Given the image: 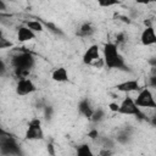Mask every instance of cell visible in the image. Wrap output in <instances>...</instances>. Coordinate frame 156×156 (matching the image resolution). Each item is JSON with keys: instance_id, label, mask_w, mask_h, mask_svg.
Instances as JSON below:
<instances>
[{"instance_id": "cell-1", "label": "cell", "mask_w": 156, "mask_h": 156, "mask_svg": "<svg viewBox=\"0 0 156 156\" xmlns=\"http://www.w3.org/2000/svg\"><path fill=\"white\" fill-rule=\"evenodd\" d=\"M104 54V65L108 69H118V71H124V72H130L128 65L124 61V57L121 55L117 44L115 43H106L102 49Z\"/></svg>"}, {"instance_id": "cell-2", "label": "cell", "mask_w": 156, "mask_h": 156, "mask_svg": "<svg viewBox=\"0 0 156 156\" xmlns=\"http://www.w3.org/2000/svg\"><path fill=\"white\" fill-rule=\"evenodd\" d=\"M118 113L135 116L140 121H149V118L140 111V107L135 104V100L132 96H129V95H127L122 100V102L119 104V111H118Z\"/></svg>"}, {"instance_id": "cell-3", "label": "cell", "mask_w": 156, "mask_h": 156, "mask_svg": "<svg viewBox=\"0 0 156 156\" xmlns=\"http://www.w3.org/2000/svg\"><path fill=\"white\" fill-rule=\"evenodd\" d=\"M0 154L4 156L22 154L17 140L11 134H5V132H2V134L0 136Z\"/></svg>"}, {"instance_id": "cell-4", "label": "cell", "mask_w": 156, "mask_h": 156, "mask_svg": "<svg viewBox=\"0 0 156 156\" xmlns=\"http://www.w3.org/2000/svg\"><path fill=\"white\" fill-rule=\"evenodd\" d=\"M11 65L13 66V68H22V69L30 71L35 65V58L30 51L23 50L12 56Z\"/></svg>"}, {"instance_id": "cell-5", "label": "cell", "mask_w": 156, "mask_h": 156, "mask_svg": "<svg viewBox=\"0 0 156 156\" xmlns=\"http://www.w3.org/2000/svg\"><path fill=\"white\" fill-rule=\"evenodd\" d=\"M24 136L27 140H43L44 139V130L41 127V121L39 118H33L29 121Z\"/></svg>"}, {"instance_id": "cell-6", "label": "cell", "mask_w": 156, "mask_h": 156, "mask_svg": "<svg viewBox=\"0 0 156 156\" xmlns=\"http://www.w3.org/2000/svg\"><path fill=\"white\" fill-rule=\"evenodd\" d=\"M135 104L139 107H146V108H155L156 110V100L149 88H143L140 91H138L136 98L134 99Z\"/></svg>"}, {"instance_id": "cell-7", "label": "cell", "mask_w": 156, "mask_h": 156, "mask_svg": "<svg viewBox=\"0 0 156 156\" xmlns=\"http://www.w3.org/2000/svg\"><path fill=\"white\" fill-rule=\"evenodd\" d=\"M35 91H37V85L28 77L21 78L17 80V84H16V94L17 95L24 96V95H29V94L35 93Z\"/></svg>"}, {"instance_id": "cell-8", "label": "cell", "mask_w": 156, "mask_h": 156, "mask_svg": "<svg viewBox=\"0 0 156 156\" xmlns=\"http://www.w3.org/2000/svg\"><path fill=\"white\" fill-rule=\"evenodd\" d=\"M118 91H122V93H133V91H140L143 89V87L140 85L139 80L138 79H129V80H124V82H121L118 84H116L115 87Z\"/></svg>"}, {"instance_id": "cell-9", "label": "cell", "mask_w": 156, "mask_h": 156, "mask_svg": "<svg viewBox=\"0 0 156 156\" xmlns=\"http://www.w3.org/2000/svg\"><path fill=\"white\" fill-rule=\"evenodd\" d=\"M100 60V50L96 44L90 45L85 52L83 54V63L84 65H94L95 61Z\"/></svg>"}, {"instance_id": "cell-10", "label": "cell", "mask_w": 156, "mask_h": 156, "mask_svg": "<svg viewBox=\"0 0 156 156\" xmlns=\"http://www.w3.org/2000/svg\"><path fill=\"white\" fill-rule=\"evenodd\" d=\"M140 41L145 46L156 44V32L151 26L144 28V30L140 34Z\"/></svg>"}, {"instance_id": "cell-11", "label": "cell", "mask_w": 156, "mask_h": 156, "mask_svg": "<svg viewBox=\"0 0 156 156\" xmlns=\"http://www.w3.org/2000/svg\"><path fill=\"white\" fill-rule=\"evenodd\" d=\"M17 39L21 43L24 41H30L35 39V32H33L27 24L26 26H20L17 29Z\"/></svg>"}, {"instance_id": "cell-12", "label": "cell", "mask_w": 156, "mask_h": 156, "mask_svg": "<svg viewBox=\"0 0 156 156\" xmlns=\"http://www.w3.org/2000/svg\"><path fill=\"white\" fill-rule=\"evenodd\" d=\"M78 112L82 116H84L85 118H89V119L91 118L93 112H94V108L91 107V104H90V101H89L88 98H84V99H82L79 101V104H78Z\"/></svg>"}, {"instance_id": "cell-13", "label": "cell", "mask_w": 156, "mask_h": 156, "mask_svg": "<svg viewBox=\"0 0 156 156\" xmlns=\"http://www.w3.org/2000/svg\"><path fill=\"white\" fill-rule=\"evenodd\" d=\"M94 33H95V27H94V24H93L91 22H84V23H82V24L78 27L77 32H76V34H77L78 37H80V38L91 37Z\"/></svg>"}, {"instance_id": "cell-14", "label": "cell", "mask_w": 156, "mask_h": 156, "mask_svg": "<svg viewBox=\"0 0 156 156\" xmlns=\"http://www.w3.org/2000/svg\"><path fill=\"white\" fill-rule=\"evenodd\" d=\"M132 135H133V129L130 128V126H127V127H124L123 129H121V130L117 133L116 140H117V143L126 145V144L130 143Z\"/></svg>"}, {"instance_id": "cell-15", "label": "cell", "mask_w": 156, "mask_h": 156, "mask_svg": "<svg viewBox=\"0 0 156 156\" xmlns=\"http://www.w3.org/2000/svg\"><path fill=\"white\" fill-rule=\"evenodd\" d=\"M51 79L57 83H65L68 82V72L65 67H57L51 73Z\"/></svg>"}, {"instance_id": "cell-16", "label": "cell", "mask_w": 156, "mask_h": 156, "mask_svg": "<svg viewBox=\"0 0 156 156\" xmlns=\"http://www.w3.org/2000/svg\"><path fill=\"white\" fill-rule=\"evenodd\" d=\"M76 151H77V155H79V156H91L93 155V151H91V149L88 144L78 145Z\"/></svg>"}, {"instance_id": "cell-17", "label": "cell", "mask_w": 156, "mask_h": 156, "mask_svg": "<svg viewBox=\"0 0 156 156\" xmlns=\"http://www.w3.org/2000/svg\"><path fill=\"white\" fill-rule=\"evenodd\" d=\"M105 117H106L105 111H104L102 108H96V110H94L93 116H91V118H90V119H91L94 123H100L101 121H104V119H105Z\"/></svg>"}, {"instance_id": "cell-18", "label": "cell", "mask_w": 156, "mask_h": 156, "mask_svg": "<svg viewBox=\"0 0 156 156\" xmlns=\"http://www.w3.org/2000/svg\"><path fill=\"white\" fill-rule=\"evenodd\" d=\"M27 26H28L33 32H35V33L44 30V26H43V23L39 22V21H28V22H27Z\"/></svg>"}, {"instance_id": "cell-19", "label": "cell", "mask_w": 156, "mask_h": 156, "mask_svg": "<svg viewBox=\"0 0 156 156\" xmlns=\"http://www.w3.org/2000/svg\"><path fill=\"white\" fill-rule=\"evenodd\" d=\"M100 7H112L121 4V0H96Z\"/></svg>"}, {"instance_id": "cell-20", "label": "cell", "mask_w": 156, "mask_h": 156, "mask_svg": "<svg viewBox=\"0 0 156 156\" xmlns=\"http://www.w3.org/2000/svg\"><path fill=\"white\" fill-rule=\"evenodd\" d=\"M127 39H128V37L126 35V33H123V32L117 33L116 34V44H117V46L121 45V44H124L127 41Z\"/></svg>"}, {"instance_id": "cell-21", "label": "cell", "mask_w": 156, "mask_h": 156, "mask_svg": "<svg viewBox=\"0 0 156 156\" xmlns=\"http://www.w3.org/2000/svg\"><path fill=\"white\" fill-rule=\"evenodd\" d=\"M52 112H54V108L51 106H45L44 107V116L46 119H50L52 117Z\"/></svg>"}, {"instance_id": "cell-22", "label": "cell", "mask_w": 156, "mask_h": 156, "mask_svg": "<svg viewBox=\"0 0 156 156\" xmlns=\"http://www.w3.org/2000/svg\"><path fill=\"white\" fill-rule=\"evenodd\" d=\"M12 44L10 43V41H7L5 38H4V35L1 34V38H0V49H5V48H10Z\"/></svg>"}, {"instance_id": "cell-23", "label": "cell", "mask_w": 156, "mask_h": 156, "mask_svg": "<svg viewBox=\"0 0 156 156\" xmlns=\"http://www.w3.org/2000/svg\"><path fill=\"white\" fill-rule=\"evenodd\" d=\"M108 108H110V111L118 113V111H119V105L116 104V102H111V104H108Z\"/></svg>"}, {"instance_id": "cell-24", "label": "cell", "mask_w": 156, "mask_h": 156, "mask_svg": "<svg viewBox=\"0 0 156 156\" xmlns=\"http://www.w3.org/2000/svg\"><path fill=\"white\" fill-rule=\"evenodd\" d=\"M88 136H89L90 139H93V140L98 139V138H99V132H98V129H91V130L88 133Z\"/></svg>"}, {"instance_id": "cell-25", "label": "cell", "mask_w": 156, "mask_h": 156, "mask_svg": "<svg viewBox=\"0 0 156 156\" xmlns=\"http://www.w3.org/2000/svg\"><path fill=\"white\" fill-rule=\"evenodd\" d=\"M136 4H140V5H149V4H152V2H156V0H134Z\"/></svg>"}, {"instance_id": "cell-26", "label": "cell", "mask_w": 156, "mask_h": 156, "mask_svg": "<svg viewBox=\"0 0 156 156\" xmlns=\"http://www.w3.org/2000/svg\"><path fill=\"white\" fill-rule=\"evenodd\" d=\"M5 72H6V66H5L4 60H1V61H0V74H1V76H4V74H5Z\"/></svg>"}, {"instance_id": "cell-27", "label": "cell", "mask_w": 156, "mask_h": 156, "mask_svg": "<svg viewBox=\"0 0 156 156\" xmlns=\"http://www.w3.org/2000/svg\"><path fill=\"white\" fill-rule=\"evenodd\" d=\"M150 85L152 88H155V90H156V74H154V76L150 77Z\"/></svg>"}, {"instance_id": "cell-28", "label": "cell", "mask_w": 156, "mask_h": 156, "mask_svg": "<svg viewBox=\"0 0 156 156\" xmlns=\"http://www.w3.org/2000/svg\"><path fill=\"white\" fill-rule=\"evenodd\" d=\"M111 152H112V151H111L110 149H105V147H104V150L100 151V155H110Z\"/></svg>"}, {"instance_id": "cell-29", "label": "cell", "mask_w": 156, "mask_h": 156, "mask_svg": "<svg viewBox=\"0 0 156 156\" xmlns=\"http://www.w3.org/2000/svg\"><path fill=\"white\" fill-rule=\"evenodd\" d=\"M149 63L152 66V68H156V58H155V57H151V58L149 60Z\"/></svg>"}, {"instance_id": "cell-30", "label": "cell", "mask_w": 156, "mask_h": 156, "mask_svg": "<svg viewBox=\"0 0 156 156\" xmlns=\"http://www.w3.org/2000/svg\"><path fill=\"white\" fill-rule=\"evenodd\" d=\"M149 122H150L154 127H156V115H154V116L151 117V119H149Z\"/></svg>"}, {"instance_id": "cell-31", "label": "cell", "mask_w": 156, "mask_h": 156, "mask_svg": "<svg viewBox=\"0 0 156 156\" xmlns=\"http://www.w3.org/2000/svg\"><path fill=\"white\" fill-rule=\"evenodd\" d=\"M48 151H49L51 155H54V154H55V152H54V150H52V144H49V145H48Z\"/></svg>"}, {"instance_id": "cell-32", "label": "cell", "mask_w": 156, "mask_h": 156, "mask_svg": "<svg viewBox=\"0 0 156 156\" xmlns=\"http://www.w3.org/2000/svg\"><path fill=\"white\" fill-rule=\"evenodd\" d=\"M9 1H15V0H9Z\"/></svg>"}, {"instance_id": "cell-33", "label": "cell", "mask_w": 156, "mask_h": 156, "mask_svg": "<svg viewBox=\"0 0 156 156\" xmlns=\"http://www.w3.org/2000/svg\"><path fill=\"white\" fill-rule=\"evenodd\" d=\"M155 69H156V68H155ZM155 74H156V73H155Z\"/></svg>"}]
</instances>
